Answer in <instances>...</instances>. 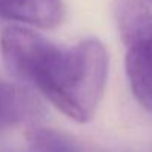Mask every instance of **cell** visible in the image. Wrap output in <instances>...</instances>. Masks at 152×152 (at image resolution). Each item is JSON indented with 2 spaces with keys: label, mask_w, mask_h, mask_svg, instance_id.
Returning <instances> with one entry per match:
<instances>
[{
  "label": "cell",
  "mask_w": 152,
  "mask_h": 152,
  "mask_svg": "<svg viewBox=\"0 0 152 152\" xmlns=\"http://www.w3.org/2000/svg\"><path fill=\"white\" fill-rule=\"evenodd\" d=\"M0 17L26 27L49 30L64 20L61 0H0Z\"/></svg>",
  "instance_id": "obj_3"
},
{
  "label": "cell",
  "mask_w": 152,
  "mask_h": 152,
  "mask_svg": "<svg viewBox=\"0 0 152 152\" xmlns=\"http://www.w3.org/2000/svg\"><path fill=\"white\" fill-rule=\"evenodd\" d=\"M146 2H148V3H149V5L152 6V0H146Z\"/></svg>",
  "instance_id": "obj_6"
},
{
  "label": "cell",
  "mask_w": 152,
  "mask_h": 152,
  "mask_svg": "<svg viewBox=\"0 0 152 152\" xmlns=\"http://www.w3.org/2000/svg\"><path fill=\"white\" fill-rule=\"evenodd\" d=\"M27 142L34 152H82L81 146L70 136L39 125L28 128Z\"/></svg>",
  "instance_id": "obj_4"
},
{
  "label": "cell",
  "mask_w": 152,
  "mask_h": 152,
  "mask_svg": "<svg viewBox=\"0 0 152 152\" xmlns=\"http://www.w3.org/2000/svg\"><path fill=\"white\" fill-rule=\"evenodd\" d=\"M0 54L15 79L36 88L63 115L79 124L93 119L109 73V55L99 39L60 46L14 24L2 31Z\"/></svg>",
  "instance_id": "obj_1"
},
{
  "label": "cell",
  "mask_w": 152,
  "mask_h": 152,
  "mask_svg": "<svg viewBox=\"0 0 152 152\" xmlns=\"http://www.w3.org/2000/svg\"><path fill=\"white\" fill-rule=\"evenodd\" d=\"M116 24L125 46V75L137 103L152 113V9L146 0H116Z\"/></svg>",
  "instance_id": "obj_2"
},
{
  "label": "cell",
  "mask_w": 152,
  "mask_h": 152,
  "mask_svg": "<svg viewBox=\"0 0 152 152\" xmlns=\"http://www.w3.org/2000/svg\"><path fill=\"white\" fill-rule=\"evenodd\" d=\"M11 118H9V106H8V97L3 87V82L0 81V128L9 127Z\"/></svg>",
  "instance_id": "obj_5"
}]
</instances>
